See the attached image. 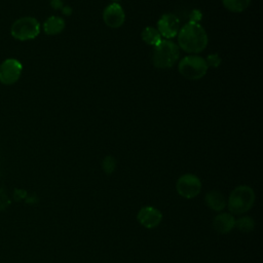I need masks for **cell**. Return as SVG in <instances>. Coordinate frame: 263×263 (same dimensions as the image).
<instances>
[{"instance_id":"1","label":"cell","mask_w":263,"mask_h":263,"mask_svg":"<svg viewBox=\"0 0 263 263\" xmlns=\"http://www.w3.org/2000/svg\"><path fill=\"white\" fill-rule=\"evenodd\" d=\"M178 46L189 53L201 52L208 45L205 30L195 22L185 24L178 33Z\"/></svg>"},{"instance_id":"2","label":"cell","mask_w":263,"mask_h":263,"mask_svg":"<svg viewBox=\"0 0 263 263\" xmlns=\"http://www.w3.org/2000/svg\"><path fill=\"white\" fill-rule=\"evenodd\" d=\"M179 46L170 39H161L153 48L152 62L158 69L171 68L179 59Z\"/></svg>"},{"instance_id":"3","label":"cell","mask_w":263,"mask_h":263,"mask_svg":"<svg viewBox=\"0 0 263 263\" xmlns=\"http://www.w3.org/2000/svg\"><path fill=\"white\" fill-rule=\"evenodd\" d=\"M256 199L254 190L247 185L235 187L227 201V206L232 214H243L252 209Z\"/></svg>"},{"instance_id":"4","label":"cell","mask_w":263,"mask_h":263,"mask_svg":"<svg viewBox=\"0 0 263 263\" xmlns=\"http://www.w3.org/2000/svg\"><path fill=\"white\" fill-rule=\"evenodd\" d=\"M208 65L203 58L198 55H187L183 58L178 65L180 74L190 80H198L208 72Z\"/></svg>"},{"instance_id":"5","label":"cell","mask_w":263,"mask_h":263,"mask_svg":"<svg viewBox=\"0 0 263 263\" xmlns=\"http://www.w3.org/2000/svg\"><path fill=\"white\" fill-rule=\"evenodd\" d=\"M40 32L39 22L32 16H23L13 22L10 28V34L13 38L26 41L34 39Z\"/></svg>"},{"instance_id":"6","label":"cell","mask_w":263,"mask_h":263,"mask_svg":"<svg viewBox=\"0 0 263 263\" xmlns=\"http://www.w3.org/2000/svg\"><path fill=\"white\" fill-rule=\"evenodd\" d=\"M176 189L180 196L186 199H192L200 193L201 182L197 176L193 174H185L178 179Z\"/></svg>"},{"instance_id":"7","label":"cell","mask_w":263,"mask_h":263,"mask_svg":"<svg viewBox=\"0 0 263 263\" xmlns=\"http://www.w3.org/2000/svg\"><path fill=\"white\" fill-rule=\"evenodd\" d=\"M23 65L16 59H6L0 64V82L5 85L13 84L21 77Z\"/></svg>"},{"instance_id":"8","label":"cell","mask_w":263,"mask_h":263,"mask_svg":"<svg viewBox=\"0 0 263 263\" xmlns=\"http://www.w3.org/2000/svg\"><path fill=\"white\" fill-rule=\"evenodd\" d=\"M179 30H180V21L173 13L162 14L157 22V31L162 37L166 39L176 37L179 33Z\"/></svg>"},{"instance_id":"9","label":"cell","mask_w":263,"mask_h":263,"mask_svg":"<svg viewBox=\"0 0 263 263\" xmlns=\"http://www.w3.org/2000/svg\"><path fill=\"white\" fill-rule=\"evenodd\" d=\"M137 220L143 227L147 229H153L160 224L162 220V214L158 209L154 206L145 205L138 212Z\"/></svg>"},{"instance_id":"10","label":"cell","mask_w":263,"mask_h":263,"mask_svg":"<svg viewBox=\"0 0 263 263\" xmlns=\"http://www.w3.org/2000/svg\"><path fill=\"white\" fill-rule=\"evenodd\" d=\"M103 20L104 23L112 29L119 28L123 25L125 20V14L123 8L120 6V4L114 2L109 4L103 12Z\"/></svg>"},{"instance_id":"11","label":"cell","mask_w":263,"mask_h":263,"mask_svg":"<svg viewBox=\"0 0 263 263\" xmlns=\"http://www.w3.org/2000/svg\"><path fill=\"white\" fill-rule=\"evenodd\" d=\"M235 227V219L229 213L218 214L213 220V228L220 234H226Z\"/></svg>"},{"instance_id":"12","label":"cell","mask_w":263,"mask_h":263,"mask_svg":"<svg viewBox=\"0 0 263 263\" xmlns=\"http://www.w3.org/2000/svg\"><path fill=\"white\" fill-rule=\"evenodd\" d=\"M204 201L206 205L215 212H220L226 206V200L224 195L218 190H211L206 193Z\"/></svg>"},{"instance_id":"13","label":"cell","mask_w":263,"mask_h":263,"mask_svg":"<svg viewBox=\"0 0 263 263\" xmlns=\"http://www.w3.org/2000/svg\"><path fill=\"white\" fill-rule=\"evenodd\" d=\"M65 28V21L60 16H49L43 23V31L47 35L60 34Z\"/></svg>"},{"instance_id":"14","label":"cell","mask_w":263,"mask_h":263,"mask_svg":"<svg viewBox=\"0 0 263 263\" xmlns=\"http://www.w3.org/2000/svg\"><path fill=\"white\" fill-rule=\"evenodd\" d=\"M141 36L145 43L153 46H155L161 40V35L157 31V29H155L154 27H146L142 31Z\"/></svg>"},{"instance_id":"15","label":"cell","mask_w":263,"mask_h":263,"mask_svg":"<svg viewBox=\"0 0 263 263\" xmlns=\"http://www.w3.org/2000/svg\"><path fill=\"white\" fill-rule=\"evenodd\" d=\"M222 3L231 12H242L249 7L251 0H222Z\"/></svg>"},{"instance_id":"16","label":"cell","mask_w":263,"mask_h":263,"mask_svg":"<svg viewBox=\"0 0 263 263\" xmlns=\"http://www.w3.org/2000/svg\"><path fill=\"white\" fill-rule=\"evenodd\" d=\"M235 227L239 231L248 233V232H251L254 229L255 222L251 217H248V216L241 217V218L235 220Z\"/></svg>"},{"instance_id":"17","label":"cell","mask_w":263,"mask_h":263,"mask_svg":"<svg viewBox=\"0 0 263 263\" xmlns=\"http://www.w3.org/2000/svg\"><path fill=\"white\" fill-rule=\"evenodd\" d=\"M102 166H103V170L106 174H111L113 173V171L115 170L116 167V161H115V158L112 157V156H106L103 160V163H102Z\"/></svg>"},{"instance_id":"18","label":"cell","mask_w":263,"mask_h":263,"mask_svg":"<svg viewBox=\"0 0 263 263\" xmlns=\"http://www.w3.org/2000/svg\"><path fill=\"white\" fill-rule=\"evenodd\" d=\"M205 62H206L208 67H214V68H216V67H218V66L220 65L221 59H220V57H219L217 53H213V54H210V55L206 58Z\"/></svg>"},{"instance_id":"19","label":"cell","mask_w":263,"mask_h":263,"mask_svg":"<svg viewBox=\"0 0 263 263\" xmlns=\"http://www.w3.org/2000/svg\"><path fill=\"white\" fill-rule=\"evenodd\" d=\"M50 5L53 9H60L63 8V2L62 0H50Z\"/></svg>"},{"instance_id":"20","label":"cell","mask_w":263,"mask_h":263,"mask_svg":"<svg viewBox=\"0 0 263 263\" xmlns=\"http://www.w3.org/2000/svg\"><path fill=\"white\" fill-rule=\"evenodd\" d=\"M72 12V9H71V7H69V6H66V7H64L63 6V13L64 14H70Z\"/></svg>"},{"instance_id":"21","label":"cell","mask_w":263,"mask_h":263,"mask_svg":"<svg viewBox=\"0 0 263 263\" xmlns=\"http://www.w3.org/2000/svg\"><path fill=\"white\" fill-rule=\"evenodd\" d=\"M113 1H117V0H113Z\"/></svg>"}]
</instances>
